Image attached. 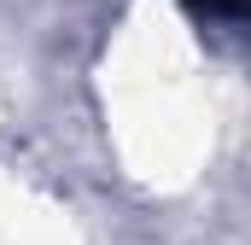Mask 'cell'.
I'll return each instance as SVG.
<instances>
[{
	"mask_svg": "<svg viewBox=\"0 0 251 245\" xmlns=\"http://www.w3.org/2000/svg\"><path fill=\"white\" fill-rule=\"evenodd\" d=\"M199 12H210V18H240L246 12V0H193Z\"/></svg>",
	"mask_w": 251,
	"mask_h": 245,
	"instance_id": "1",
	"label": "cell"
}]
</instances>
